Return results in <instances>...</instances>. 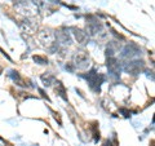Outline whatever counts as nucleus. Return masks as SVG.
<instances>
[{"label": "nucleus", "instance_id": "obj_1", "mask_svg": "<svg viewBox=\"0 0 155 146\" xmlns=\"http://www.w3.org/2000/svg\"><path fill=\"white\" fill-rule=\"evenodd\" d=\"M87 79H88V81H89V84H91L92 88L96 89V91H100V85L102 84V81L105 80V78L102 75L96 74V71L92 70L89 74H88V76H87Z\"/></svg>", "mask_w": 155, "mask_h": 146}, {"label": "nucleus", "instance_id": "obj_2", "mask_svg": "<svg viewBox=\"0 0 155 146\" xmlns=\"http://www.w3.org/2000/svg\"><path fill=\"white\" fill-rule=\"evenodd\" d=\"M141 64H142V62H138V61L130 62V64L127 66V71L130 72V74H136V72H138L140 67H141Z\"/></svg>", "mask_w": 155, "mask_h": 146}, {"label": "nucleus", "instance_id": "obj_3", "mask_svg": "<svg viewBox=\"0 0 155 146\" xmlns=\"http://www.w3.org/2000/svg\"><path fill=\"white\" fill-rule=\"evenodd\" d=\"M34 61H35V62H39L40 65H45L47 62H48L45 58H43V57H40V56H35V57H34Z\"/></svg>", "mask_w": 155, "mask_h": 146}, {"label": "nucleus", "instance_id": "obj_4", "mask_svg": "<svg viewBox=\"0 0 155 146\" xmlns=\"http://www.w3.org/2000/svg\"><path fill=\"white\" fill-rule=\"evenodd\" d=\"M41 79H43V81L45 83V85H49V83L53 80V76H51V75H48V76L43 75V76H41Z\"/></svg>", "mask_w": 155, "mask_h": 146}, {"label": "nucleus", "instance_id": "obj_5", "mask_svg": "<svg viewBox=\"0 0 155 146\" xmlns=\"http://www.w3.org/2000/svg\"><path fill=\"white\" fill-rule=\"evenodd\" d=\"M75 35H76V39L78 38H79V40L81 41V40H83V38H84V35H83V34H81V31L80 30H76L75 31Z\"/></svg>", "mask_w": 155, "mask_h": 146}]
</instances>
